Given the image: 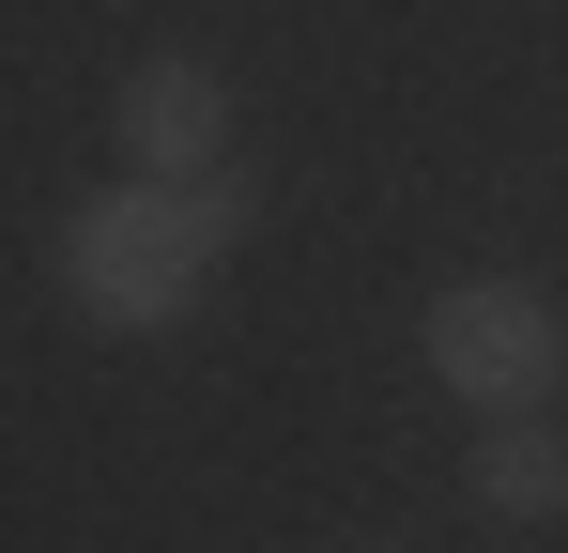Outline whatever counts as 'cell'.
<instances>
[{"instance_id": "obj_1", "label": "cell", "mask_w": 568, "mask_h": 553, "mask_svg": "<svg viewBox=\"0 0 568 553\" xmlns=\"http://www.w3.org/2000/svg\"><path fill=\"white\" fill-rule=\"evenodd\" d=\"M231 231H246V184L200 170V184H108L78 200V231H62V292L93 308V323H185L200 276L231 262Z\"/></svg>"}, {"instance_id": "obj_2", "label": "cell", "mask_w": 568, "mask_h": 553, "mask_svg": "<svg viewBox=\"0 0 568 553\" xmlns=\"http://www.w3.org/2000/svg\"><path fill=\"white\" fill-rule=\"evenodd\" d=\"M430 369L462 384L476 415H538V400H554V369H568V323L523 292V276H462V292L430 308Z\"/></svg>"}, {"instance_id": "obj_3", "label": "cell", "mask_w": 568, "mask_h": 553, "mask_svg": "<svg viewBox=\"0 0 568 553\" xmlns=\"http://www.w3.org/2000/svg\"><path fill=\"white\" fill-rule=\"evenodd\" d=\"M123 154H139V184H200L231 170V92H215V62H139L123 78Z\"/></svg>"}, {"instance_id": "obj_4", "label": "cell", "mask_w": 568, "mask_h": 553, "mask_svg": "<svg viewBox=\"0 0 568 553\" xmlns=\"http://www.w3.org/2000/svg\"><path fill=\"white\" fill-rule=\"evenodd\" d=\"M476 507H507V523L568 507V431L554 415H491V431H476Z\"/></svg>"}]
</instances>
